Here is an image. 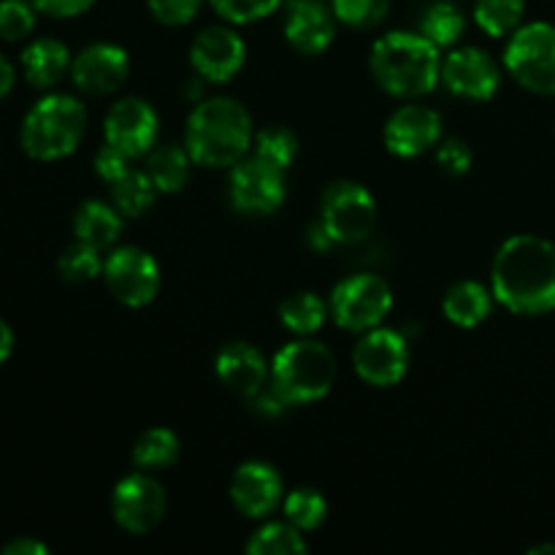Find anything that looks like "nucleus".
<instances>
[{
  "mask_svg": "<svg viewBox=\"0 0 555 555\" xmlns=\"http://www.w3.org/2000/svg\"><path fill=\"white\" fill-rule=\"evenodd\" d=\"M493 298L513 314L537 318L555 309V244L518 233L499 247L491 271Z\"/></svg>",
  "mask_w": 555,
  "mask_h": 555,
  "instance_id": "f257e3e1",
  "label": "nucleus"
},
{
  "mask_svg": "<svg viewBox=\"0 0 555 555\" xmlns=\"http://www.w3.org/2000/svg\"><path fill=\"white\" fill-rule=\"evenodd\" d=\"M253 144V117L233 98H206L190 114L184 146L198 166L233 168Z\"/></svg>",
  "mask_w": 555,
  "mask_h": 555,
  "instance_id": "f03ea898",
  "label": "nucleus"
},
{
  "mask_svg": "<svg viewBox=\"0 0 555 555\" xmlns=\"http://www.w3.org/2000/svg\"><path fill=\"white\" fill-rule=\"evenodd\" d=\"M372 76L388 95L423 98L442 81V57L437 43L428 41L423 33L393 30L377 38L372 47Z\"/></svg>",
  "mask_w": 555,
  "mask_h": 555,
  "instance_id": "7ed1b4c3",
  "label": "nucleus"
},
{
  "mask_svg": "<svg viewBox=\"0 0 555 555\" xmlns=\"http://www.w3.org/2000/svg\"><path fill=\"white\" fill-rule=\"evenodd\" d=\"M87 130V108L79 98L52 92L41 98L22 119L20 144L27 157L54 163L81 144Z\"/></svg>",
  "mask_w": 555,
  "mask_h": 555,
  "instance_id": "20e7f679",
  "label": "nucleus"
},
{
  "mask_svg": "<svg viewBox=\"0 0 555 555\" xmlns=\"http://www.w3.org/2000/svg\"><path fill=\"white\" fill-rule=\"evenodd\" d=\"M336 383V358L323 341L301 336L282 347L271 361V390L287 406L314 404Z\"/></svg>",
  "mask_w": 555,
  "mask_h": 555,
  "instance_id": "39448f33",
  "label": "nucleus"
},
{
  "mask_svg": "<svg viewBox=\"0 0 555 555\" xmlns=\"http://www.w3.org/2000/svg\"><path fill=\"white\" fill-rule=\"evenodd\" d=\"M504 65L509 76L529 92L555 95V25H520L504 49Z\"/></svg>",
  "mask_w": 555,
  "mask_h": 555,
  "instance_id": "423d86ee",
  "label": "nucleus"
},
{
  "mask_svg": "<svg viewBox=\"0 0 555 555\" xmlns=\"http://www.w3.org/2000/svg\"><path fill=\"white\" fill-rule=\"evenodd\" d=\"M390 309H393V291L377 274H352L331 293V318L350 334H366L383 325Z\"/></svg>",
  "mask_w": 555,
  "mask_h": 555,
  "instance_id": "0eeeda50",
  "label": "nucleus"
},
{
  "mask_svg": "<svg viewBox=\"0 0 555 555\" xmlns=\"http://www.w3.org/2000/svg\"><path fill=\"white\" fill-rule=\"evenodd\" d=\"M320 225L334 244H361L377 225V201L363 184L341 179L323 193Z\"/></svg>",
  "mask_w": 555,
  "mask_h": 555,
  "instance_id": "6e6552de",
  "label": "nucleus"
},
{
  "mask_svg": "<svg viewBox=\"0 0 555 555\" xmlns=\"http://www.w3.org/2000/svg\"><path fill=\"white\" fill-rule=\"evenodd\" d=\"M103 280L122 307L141 309L160 291V266L141 247H119L103 263Z\"/></svg>",
  "mask_w": 555,
  "mask_h": 555,
  "instance_id": "1a4fd4ad",
  "label": "nucleus"
},
{
  "mask_svg": "<svg viewBox=\"0 0 555 555\" xmlns=\"http://www.w3.org/2000/svg\"><path fill=\"white\" fill-rule=\"evenodd\" d=\"M166 491L150 472H133L122 477L112 493L114 524L128 534H150L166 515Z\"/></svg>",
  "mask_w": 555,
  "mask_h": 555,
  "instance_id": "9d476101",
  "label": "nucleus"
},
{
  "mask_svg": "<svg viewBox=\"0 0 555 555\" xmlns=\"http://www.w3.org/2000/svg\"><path fill=\"white\" fill-rule=\"evenodd\" d=\"M352 366L366 385L393 388L404 379L406 369H410V347L399 331L377 325V328L366 331L356 345Z\"/></svg>",
  "mask_w": 555,
  "mask_h": 555,
  "instance_id": "9b49d317",
  "label": "nucleus"
},
{
  "mask_svg": "<svg viewBox=\"0 0 555 555\" xmlns=\"http://www.w3.org/2000/svg\"><path fill=\"white\" fill-rule=\"evenodd\" d=\"M285 171L263 157H244L231 171V204L242 215H271L285 204Z\"/></svg>",
  "mask_w": 555,
  "mask_h": 555,
  "instance_id": "f8f14e48",
  "label": "nucleus"
},
{
  "mask_svg": "<svg viewBox=\"0 0 555 555\" xmlns=\"http://www.w3.org/2000/svg\"><path fill=\"white\" fill-rule=\"evenodd\" d=\"M157 133H160V122H157V112L141 98H122L114 103L103 122V135L106 144L117 146L119 152L135 160L155 150Z\"/></svg>",
  "mask_w": 555,
  "mask_h": 555,
  "instance_id": "ddd939ff",
  "label": "nucleus"
},
{
  "mask_svg": "<svg viewBox=\"0 0 555 555\" xmlns=\"http://www.w3.org/2000/svg\"><path fill=\"white\" fill-rule=\"evenodd\" d=\"M439 139H442V117L437 108L423 103H406L390 114L385 125V146L401 160L426 155L439 144Z\"/></svg>",
  "mask_w": 555,
  "mask_h": 555,
  "instance_id": "4468645a",
  "label": "nucleus"
},
{
  "mask_svg": "<svg viewBox=\"0 0 555 555\" xmlns=\"http://www.w3.org/2000/svg\"><path fill=\"white\" fill-rule=\"evenodd\" d=\"M244 60H247V43L228 25L206 27L190 49V63H193L195 74L215 85L233 79L242 70Z\"/></svg>",
  "mask_w": 555,
  "mask_h": 555,
  "instance_id": "2eb2a0df",
  "label": "nucleus"
},
{
  "mask_svg": "<svg viewBox=\"0 0 555 555\" xmlns=\"http://www.w3.org/2000/svg\"><path fill=\"white\" fill-rule=\"evenodd\" d=\"M130 74V57L117 43H90L70 63V79L85 95H112Z\"/></svg>",
  "mask_w": 555,
  "mask_h": 555,
  "instance_id": "dca6fc26",
  "label": "nucleus"
},
{
  "mask_svg": "<svg viewBox=\"0 0 555 555\" xmlns=\"http://www.w3.org/2000/svg\"><path fill=\"white\" fill-rule=\"evenodd\" d=\"M442 81L450 92L466 101H491L499 90V65L477 47L453 49L442 60Z\"/></svg>",
  "mask_w": 555,
  "mask_h": 555,
  "instance_id": "f3484780",
  "label": "nucleus"
},
{
  "mask_svg": "<svg viewBox=\"0 0 555 555\" xmlns=\"http://www.w3.org/2000/svg\"><path fill=\"white\" fill-rule=\"evenodd\" d=\"M231 502L247 518H269L285 502L282 475L263 461H247L233 472Z\"/></svg>",
  "mask_w": 555,
  "mask_h": 555,
  "instance_id": "a211bd4d",
  "label": "nucleus"
},
{
  "mask_svg": "<svg viewBox=\"0 0 555 555\" xmlns=\"http://www.w3.org/2000/svg\"><path fill=\"white\" fill-rule=\"evenodd\" d=\"M336 14L320 0H291L285 16V38L298 54H323L334 43Z\"/></svg>",
  "mask_w": 555,
  "mask_h": 555,
  "instance_id": "6ab92c4d",
  "label": "nucleus"
},
{
  "mask_svg": "<svg viewBox=\"0 0 555 555\" xmlns=\"http://www.w3.org/2000/svg\"><path fill=\"white\" fill-rule=\"evenodd\" d=\"M215 372L228 390L244 396V399H255L258 393H263L266 379L271 377V366L266 363L263 352L247 341H231L222 347L217 352Z\"/></svg>",
  "mask_w": 555,
  "mask_h": 555,
  "instance_id": "aec40b11",
  "label": "nucleus"
},
{
  "mask_svg": "<svg viewBox=\"0 0 555 555\" xmlns=\"http://www.w3.org/2000/svg\"><path fill=\"white\" fill-rule=\"evenodd\" d=\"M22 74L27 85L36 90H52L63 81L65 74H70V52L57 38H36L25 47L20 57Z\"/></svg>",
  "mask_w": 555,
  "mask_h": 555,
  "instance_id": "412c9836",
  "label": "nucleus"
},
{
  "mask_svg": "<svg viewBox=\"0 0 555 555\" xmlns=\"http://www.w3.org/2000/svg\"><path fill=\"white\" fill-rule=\"evenodd\" d=\"M122 233V215L117 206H108L103 201H85L74 215V236L76 242H85L95 249H112L114 242Z\"/></svg>",
  "mask_w": 555,
  "mask_h": 555,
  "instance_id": "4be33fe9",
  "label": "nucleus"
},
{
  "mask_svg": "<svg viewBox=\"0 0 555 555\" xmlns=\"http://www.w3.org/2000/svg\"><path fill=\"white\" fill-rule=\"evenodd\" d=\"M493 307V291L482 287L480 282H455L448 293H444V318L450 320L459 328H477L480 323H486L488 314Z\"/></svg>",
  "mask_w": 555,
  "mask_h": 555,
  "instance_id": "5701e85b",
  "label": "nucleus"
},
{
  "mask_svg": "<svg viewBox=\"0 0 555 555\" xmlns=\"http://www.w3.org/2000/svg\"><path fill=\"white\" fill-rule=\"evenodd\" d=\"M190 163L188 146L155 144L146 157V173L160 193H179L190 179Z\"/></svg>",
  "mask_w": 555,
  "mask_h": 555,
  "instance_id": "b1692460",
  "label": "nucleus"
},
{
  "mask_svg": "<svg viewBox=\"0 0 555 555\" xmlns=\"http://www.w3.org/2000/svg\"><path fill=\"white\" fill-rule=\"evenodd\" d=\"M325 318H328V307L323 298L312 291H301L287 296L280 304V320L291 334L296 336H312L323 328Z\"/></svg>",
  "mask_w": 555,
  "mask_h": 555,
  "instance_id": "393cba45",
  "label": "nucleus"
},
{
  "mask_svg": "<svg viewBox=\"0 0 555 555\" xmlns=\"http://www.w3.org/2000/svg\"><path fill=\"white\" fill-rule=\"evenodd\" d=\"M157 193L160 190L155 188V182L150 179L146 171H135L130 168L122 179L112 184V201L117 206V211L122 217H141L152 209Z\"/></svg>",
  "mask_w": 555,
  "mask_h": 555,
  "instance_id": "a878e982",
  "label": "nucleus"
},
{
  "mask_svg": "<svg viewBox=\"0 0 555 555\" xmlns=\"http://www.w3.org/2000/svg\"><path fill=\"white\" fill-rule=\"evenodd\" d=\"M179 459V437L171 428H150L133 444V464L144 472L168 469Z\"/></svg>",
  "mask_w": 555,
  "mask_h": 555,
  "instance_id": "bb28decb",
  "label": "nucleus"
},
{
  "mask_svg": "<svg viewBox=\"0 0 555 555\" xmlns=\"http://www.w3.org/2000/svg\"><path fill=\"white\" fill-rule=\"evenodd\" d=\"M466 30V20L461 14V9L450 0H437V3L428 5L423 11L421 20V33L428 38L431 43H437L439 49L444 47H455L461 41Z\"/></svg>",
  "mask_w": 555,
  "mask_h": 555,
  "instance_id": "cd10ccee",
  "label": "nucleus"
},
{
  "mask_svg": "<svg viewBox=\"0 0 555 555\" xmlns=\"http://www.w3.org/2000/svg\"><path fill=\"white\" fill-rule=\"evenodd\" d=\"M526 14V0H475V22L491 38L513 36Z\"/></svg>",
  "mask_w": 555,
  "mask_h": 555,
  "instance_id": "c85d7f7f",
  "label": "nucleus"
},
{
  "mask_svg": "<svg viewBox=\"0 0 555 555\" xmlns=\"http://www.w3.org/2000/svg\"><path fill=\"white\" fill-rule=\"evenodd\" d=\"M247 553L253 555H293V553H307V542H304V531L296 526L287 524H266L249 537Z\"/></svg>",
  "mask_w": 555,
  "mask_h": 555,
  "instance_id": "c756f323",
  "label": "nucleus"
},
{
  "mask_svg": "<svg viewBox=\"0 0 555 555\" xmlns=\"http://www.w3.org/2000/svg\"><path fill=\"white\" fill-rule=\"evenodd\" d=\"M282 509L298 531H314L323 526L325 515H328V502L314 488H296L285 496Z\"/></svg>",
  "mask_w": 555,
  "mask_h": 555,
  "instance_id": "7c9ffc66",
  "label": "nucleus"
},
{
  "mask_svg": "<svg viewBox=\"0 0 555 555\" xmlns=\"http://www.w3.org/2000/svg\"><path fill=\"white\" fill-rule=\"evenodd\" d=\"M255 155L263 157V160H269L271 166L287 171L298 155L296 133L287 128H282V125L263 128L258 135H255Z\"/></svg>",
  "mask_w": 555,
  "mask_h": 555,
  "instance_id": "2f4dec72",
  "label": "nucleus"
},
{
  "mask_svg": "<svg viewBox=\"0 0 555 555\" xmlns=\"http://www.w3.org/2000/svg\"><path fill=\"white\" fill-rule=\"evenodd\" d=\"M57 271L65 282H90L103 274L101 249L85 242H74L57 258Z\"/></svg>",
  "mask_w": 555,
  "mask_h": 555,
  "instance_id": "473e14b6",
  "label": "nucleus"
},
{
  "mask_svg": "<svg viewBox=\"0 0 555 555\" xmlns=\"http://www.w3.org/2000/svg\"><path fill=\"white\" fill-rule=\"evenodd\" d=\"M336 20L345 22L347 27L356 30H372L383 25L390 11V0H334Z\"/></svg>",
  "mask_w": 555,
  "mask_h": 555,
  "instance_id": "72a5a7b5",
  "label": "nucleus"
},
{
  "mask_svg": "<svg viewBox=\"0 0 555 555\" xmlns=\"http://www.w3.org/2000/svg\"><path fill=\"white\" fill-rule=\"evenodd\" d=\"M36 30V5L30 0H0V38L25 41Z\"/></svg>",
  "mask_w": 555,
  "mask_h": 555,
  "instance_id": "f704fd0d",
  "label": "nucleus"
},
{
  "mask_svg": "<svg viewBox=\"0 0 555 555\" xmlns=\"http://www.w3.org/2000/svg\"><path fill=\"white\" fill-rule=\"evenodd\" d=\"M228 25H253L274 14L285 0H209Z\"/></svg>",
  "mask_w": 555,
  "mask_h": 555,
  "instance_id": "c9c22d12",
  "label": "nucleus"
},
{
  "mask_svg": "<svg viewBox=\"0 0 555 555\" xmlns=\"http://www.w3.org/2000/svg\"><path fill=\"white\" fill-rule=\"evenodd\" d=\"M150 3L152 16H155L160 25L168 27H182L198 16L204 0H146Z\"/></svg>",
  "mask_w": 555,
  "mask_h": 555,
  "instance_id": "e433bc0d",
  "label": "nucleus"
},
{
  "mask_svg": "<svg viewBox=\"0 0 555 555\" xmlns=\"http://www.w3.org/2000/svg\"><path fill=\"white\" fill-rule=\"evenodd\" d=\"M437 163L450 177H464L472 168V150L464 139H444L437 146Z\"/></svg>",
  "mask_w": 555,
  "mask_h": 555,
  "instance_id": "4c0bfd02",
  "label": "nucleus"
},
{
  "mask_svg": "<svg viewBox=\"0 0 555 555\" xmlns=\"http://www.w3.org/2000/svg\"><path fill=\"white\" fill-rule=\"evenodd\" d=\"M130 157L125 152H119L117 146L103 144L95 155V173L103 179V182L114 184L117 179H122L125 173L130 171Z\"/></svg>",
  "mask_w": 555,
  "mask_h": 555,
  "instance_id": "58836bf2",
  "label": "nucleus"
},
{
  "mask_svg": "<svg viewBox=\"0 0 555 555\" xmlns=\"http://www.w3.org/2000/svg\"><path fill=\"white\" fill-rule=\"evenodd\" d=\"M36 11L54 16V20H70V16H81L95 5V0H30Z\"/></svg>",
  "mask_w": 555,
  "mask_h": 555,
  "instance_id": "ea45409f",
  "label": "nucleus"
},
{
  "mask_svg": "<svg viewBox=\"0 0 555 555\" xmlns=\"http://www.w3.org/2000/svg\"><path fill=\"white\" fill-rule=\"evenodd\" d=\"M49 547L43 542L30 540V537H16V540L5 542L3 555H47Z\"/></svg>",
  "mask_w": 555,
  "mask_h": 555,
  "instance_id": "a19ab883",
  "label": "nucleus"
},
{
  "mask_svg": "<svg viewBox=\"0 0 555 555\" xmlns=\"http://www.w3.org/2000/svg\"><path fill=\"white\" fill-rule=\"evenodd\" d=\"M11 352H14V331H11V325L0 318V366L9 361Z\"/></svg>",
  "mask_w": 555,
  "mask_h": 555,
  "instance_id": "79ce46f5",
  "label": "nucleus"
},
{
  "mask_svg": "<svg viewBox=\"0 0 555 555\" xmlns=\"http://www.w3.org/2000/svg\"><path fill=\"white\" fill-rule=\"evenodd\" d=\"M14 81H16V74H14V65L9 63V60L0 54V101H3L5 95H9L11 90H14Z\"/></svg>",
  "mask_w": 555,
  "mask_h": 555,
  "instance_id": "37998d69",
  "label": "nucleus"
},
{
  "mask_svg": "<svg viewBox=\"0 0 555 555\" xmlns=\"http://www.w3.org/2000/svg\"><path fill=\"white\" fill-rule=\"evenodd\" d=\"M307 242L312 244V249H318V253H323V249H328V247H334V242H331V236L328 233H325V228L320 225H312L309 228V233H307Z\"/></svg>",
  "mask_w": 555,
  "mask_h": 555,
  "instance_id": "c03bdc74",
  "label": "nucleus"
},
{
  "mask_svg": "<svg viewBox=\"0 0 555 555\" xmlns=\"http://www.w3.org/2000/svg\"><path fill=\"white\" fill-rule=\"evenodd\" d=\"M529 553L531 555H547V553L555 555V545H537V547H531Z\"/></svg>",
  "mask_w": 555,
  "mask_h": 555,
  "instance_id": "a18cd8bd",
  "label": "nucleus"
}]
</instances>
